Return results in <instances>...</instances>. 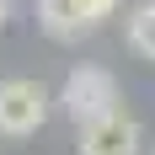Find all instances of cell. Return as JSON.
Here are the masks:
<instances>
[{
	"label": "cell",
	"mask_w": 155,
	"mask_h": 155,
	"mask_svg": "<svg viewBox=\"0 0 155 155\" xmlns=\"http://www.w3.org/2000/svg\"><path fill=\"white\" fill-rule=\"evenodd\" d=\"M59 102H64V112L75 123H96V118L118 112V80L102 64H75L70 80H64V91H59Z\"/></svg>",
	"instance_id": "1"
},
{
	"label": "cell",
	"mask_w": 155,
	"mask_h": 155,
	"mask_svg": "<svg viewBox=\"0 0 155 155\" xmlns=\"http://www.w3.org/2000/svg\"><path fill=\"white\" fill-rule=\"evenodd\" d=\"M48 123V91L38 80H0V134L5 139H27Z\"/></svg>",
	"instance_id": "2"
},
{
	"label": "cell",
	"mask_w": 155,
	"mask_h": 155,
	"mask_svg": "<svg viewBox=\"0 0 155 155\" xmlns=\"http://www.w3.org/2000/svg\"><path fill=\"white\" fill-rule=\"evenodd\" d=\"M118 11V0H38V21L48 38H80V32L102 27Z\"/></svg>",
	"instance_id": "3"
},
{
	"label": "cell",
	"mask_w": 155,
	"mask_h": 155,
	"mask_svg": "<svg viewBox=\"0 0 155 155\" xmlns=\"http://www.w3.org/2000/svg\"><path fill=\"white\" fill-rule=\"evenodd\" d=\"M80 155H139V123L128 112H107L80 123Z\"/></svg>",
	"instance_id": "4"
},
{
	"label": "cell",
	"mask_w": 155,
	"mask_h": 155,
	"mask_svg": "<svg viewBox=\"0 0 155 155\" xmlns=\"http://www.w3.org/2000/svg\"><path fill=\"white\" fill-rule=\"evenodd\" d=\"M128 48L144 54V59H155V0H150V5H139V11L128 16Z\"/></svg>",
	"instance_id": "5"
},
{
	"label": "cell",
	"mask_w": 155,
	"mask_h": 155,
	"mask_svg": "<svg viewBox=\"0 0 155 155\" xmlns=\"http://www.w3.org/2000/svg\"><path fill=\"white\" fill-rule=\"evenodd\" d=\"M5 16H11V0H0V27H5Z\"/></svg>",
	"instance_id": "6"
},
{
	"label": "cell",
	"mask_w": 155,
	"mask_h": 155,
	"mask_svg": "<svg viewBox=\"0 0 155 155\" xmlns=\"http://www.w3.org/2000/svg\"><path fill=\"white\" fill-rule=\"evenodd\" d=\"M150 155H155V150H150Z\"/></svg>",
	"instance_id": "7"
}]
</instances>
